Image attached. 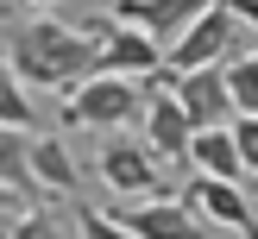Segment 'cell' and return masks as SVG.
Masks as SVG:
<instances>
[{"instance_id":"obj_2","label":"cell","mask_w":258,"mask_h":239,"mask_svg":"<svg viewBox=\"0 0 258 239\" xmlns=\"http://www.w3.org/2000/svg\"><path fill=\"white\" fill-rule=\"evenodd\" d=\"M139 113H145V82L139 75L95 69L76 88H63V126H82V132H120Z\"/></svg>"},{"instance_id":"obj_22","label":"cell","mask_w":258,"mask_h":239,"mask_svg":"<svg viewBox=\"0 0 258 239\" xmlns=\"http://www.w3.org/2000/svg\"><path fill=\"white\" fill-rule=\"evenodd\" d=\"M7 7H13V0H0V13H7Z\"/></svg>"},{"instance_id":"obj_13","label":"cell","mask_w":258,"mask_h":239,"mask_svg":"<svg viewBox=\"0 0 258 239\" xmlns=\"http://www.w3.org/2000/svg\"><path fill=\"white\" fill-rule=\"evenodd\" d=\"M227 88H233V113H258V44H239L227 57Z\"/></svg>"},{"instance_id":"obj_7","label":"cell","mask_w":258,"mask_h":239,"mask_svg":"<svg viewBox=\"0 0 258 239\" xmlns=\"http://www.w3.org/2000/svg\"><path fill=\"white\" fill-rule=\"evenodd\" d=\"M176 101L196 126H227L233 120V88H227V63H202V69H176Z\"/></svg>"},{"instance_id":"obj_6","label":"cell","mask_w":258,"mask_h":239,"mask_svg":"<svg viewBox=\"0 0 258 239\" xmlns=\"http://www.w3.org/2000/svg\"><path fill=\"white\" fill-rule=\"evenodd\" d=\"M88 32L101 38V69H113V75H158L164 69V44L151 32H139V25H126V19H88Z\"/></svg>"},{"instance_id":"obj_5","label":"cell","mask_w":258,"mask_h":239,"mask_svg":"<svg viewBox=\"0 0 258 239\" xmlns=\"http://www.w3.org/2000/svg\"><path fill=\"white\" fill-rule=\"evenodd\" d=\"M183 201L202 214V226H227V233H246L258 239V208H252V195H246V176H202L196 170V183L183 189Z\"/></svg>"},{"instance_id":"obj_10","label":"cell","mask_w":258,"mask_h":239,"mask_svg":"<svg viewBox=\"0 0 258 239\" xmlns=\"http://www.w3.org/2000/svg\"><path fill=\"white\" fill-rule=\"evenodd\" d=\"M32 176H38V195H76L82 189V170H76L70 145L50 132H32Z\"/></svg>"},{"instance_id":"obj_11","label":"cell","mask_w":258,"mask_h":239,"mask_svg":"<svg viewBox=\"0 0 258 239\" xmlns=\"http://www.w3.org/2000/svg\"><path fill=\"white\" fill-rule=\"evenodd\" d=\"M189 164H196L202 176H246V157H239L233 145V120L227 126H196V138H189Z\"/></svg>"},{"instance_id":"obj_9","label":"cell","mask_w":258,"mask_h":239,"mask_svg":"<svg viewBox=\"0 0 258 239\" xmlns=\"http://www.w3.org/2000/svg\"><path fill=\"white\" fill-rule=\"evenodd\" d=\"M202 7H208V0H113V19H126V25H139V32H151L158 44H170Z\"/></svg>"},{"instance_id":"obj_17","label":"cell","mask_w":258,"mask_h":239,"mask_svg":"<svg viewBox=\"0 0 258 239\" xmlns=\"http://www.w3.org/2000/svg\"><path fill=\"white\" fill-rule=\"evenodd\" d=\"M233 145L246 157V176H258V113H233Z\"/></svg>"},{"instance_id":"obj_14","label":"cell","mask_w":258,"mask_h":239,"mask_svg":"<svg viewBox=\"0 0 258 239\" xmlns=\"http://www.w3.org/2000/svg\"><path fill=\"white\" fill-rule=\"evenodd\" d=\"M0 239H63V208H50V201L19 208L7 226H0Z\"/></svg>"},{"instance_id":"obj_12","label":"cell","mask_w":258,"mask_h":239,"mask_svg":"<svg viewBox=\"0 0 258 239\" xmlns=\"http://www.w3.org/2000/svg\"><path fill=\"white\" fill-rule=\"evenodd\" d=\"M0 183L13 195H38V176H32V132L19 126H0Z\"/></svg>"},{"instance_id":"obj_20","label":"cell","mask_w":258,"mask_h":239,"mask_svg":"<svg viewBox=\"0 0 258 239\" xmlns=\"http://www.w3.org/2000/svg\"><path fill=\"white\" fill-rule=\"evenodd\" d=\"M32 7H44V13H57V7H63V0H32Z\"/></svg>"},{"instance_id":"obj_16","label":"cell","mask_w":258,"mask_h":239,"mask_svg":"<svg viewBox=\"0 0 258 239\" xmlns=\"http://www.w3.org/2000/svg\"><path fill=\"white\" fill-rule=\"evenodd\" d=\"M76 233H82V239H133L120 214H101V208H88V201L76 208Z\"/></svg>"},{"instance_id":"obj_19","label":"cell","mask_w":258,"mask_h":239,"mask_svg":"<svg viewBox=\"0 0 258 239\" xmlns=\"http://www.w3.org/2000/svg\"><path fill=\"white\" fill-rule=\"evenodd\" d=\"M13 214H19V195H13V189L0 183V220H13Z\"/></svg>"},{"instance_id":"obj_1","label":"cell","mask_w":258,"mask_h":239,"mask_svg":"<svg viewBox=\"0 0 258 239\" xmlns=\"http://www.w3.org/2000/svg\"><path fill=\"white\" fill-rule=\"evenodd\" d=\"M7 63L25 88H76L82 75L101 69V38L88 25H63L57 13H38V19L13 25Z\"/></svg>"},{"instance_id":"obj_21","label":"cell","mask_w":258,"mask_h":239,"mask_svg":"<svg viewBox=\"0 0 258 239\" xmlns=\"http://www.w3.org/2000/svg\"><path fill=\"white\" fill-rule=\"evenodd\" d=\"M7 69H13V63H7V50H0V75H7Z\"/></svg>"},{"instance_id":"obj_18","label":"cell","mask_w":258,"mask_h":239,"mask_svg":"<svg viewBox=\"0 0 258 239\" xmlns=\"http://www.w3.org/2000/svg\"><path fill=\"white\" fill-rule=\"evenodd\" d=\"M227 7H233V19L246 25V32H258V0H227Z\"/></svg>"},{"instance_id":"obj_15","label":"cell","mask_w":258,"mask_h":239,"mask_svg":"<svg viewBox=\"0 0 258 239\" xmlns=\"http://www.w3.org/2000/svg\"><path fill=\"white\" fill-rule=\"evenodd\" d=\"M0 126H19V132H38V107H32V95H25V82L19 75H0Z\"/></svg>"},{"instance_id":"obj_8","label":"cell","mask_w":258,"mask_h":239,"mask_svg":"<svg viewBox=\"0 0 258 239\" xmlns=\"http://www.w3.org/2000/svg\"><path fill=\"white\" fill-rule=\"evenodd\" d=\"M145 113H139V120H145V145L158 151L164 164L170 157H189V138H196V120H189L183 113V101H176V88H145Z\"/></svg>"},{"instance_id":"obj_4","label":"cell","mask_w":258,"mask_h":239,"mask_svg":"<svg viewBox=\"0 0 258 239\" xmlns=\"http://www.w3.org/2000/svg\"><path fill=\"white\" fill-rule=\"evenodd\" d=\"M95 170H101V183H107V195H151V189H158V170H164V157L145 145V138L101 132Z\"/></svg>"},{"instance_id":"obj_3","label":"cell","mask_w":258,"mask_h":239,"mask_svg":"<svg viewBox=\"0 0 258 239\" xmlns=\"http://www.w3.org/2000/svg\"><path fill=\"white\" fill-rule=\"evenodd\" d=\"M239 44H246V25L233 19V7H227V0H208V7L164 44V63H170V69H202V63H227Z\"/></svg>"}]
</instances>
